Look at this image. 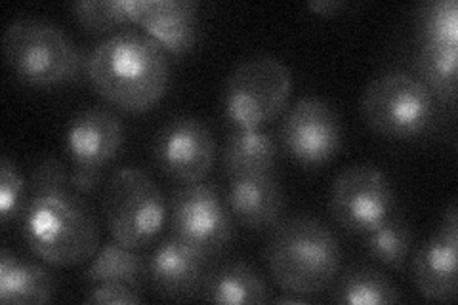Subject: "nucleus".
<instances>
[{"mask_svg":"<svg viewBox=\"0 0 458 305\" xmlns=\"http://www.w3.org/2000/svg\"><path fill=\"white\" fill-rule=\"evenodd\" d=\"M21 216L25 244L50 266H79L98 252L94 210L69 185V172L57 158H47L33 172Z\"/></svg>","mask_w":458,"mask_h":305,"instance_id":"obj_1","label":"nucleus"},{"mask_svg":"<svg viewBox=\"0 0 458 305\" xmlns=\"http://www.w3.org/2000/svg\"><path fill=\"white\" fill-rule=\"evenodd\" d=\"M86 75L111 106L143 113L165 96L170 67L166 52L149 35L121 31L92 50Z\"/></svg>","mask_w":458,"mask_h":305,"instance_id":"obj_2","label":"nucleus"},{"mask_svg":"<svg viewBox=\"0 0 458 305\" xmlns=\"http://www.w3.org/2000/svg\"><path fill=\"white\" fill-rule=\"evenodd\" d=\"M267 269L284 290L318 294L340 271L342 249L333 231L311 217H293L276 227L266 250Z\"/></svg>","mask_w":458,"mask_h":305,"instance_id":"obj_3","label":"nucleus"},{"mask_svg":"<svg viewBox=\"0 0 458 305\" xmlns=\"http://www.w3.org/2000/svg\"><path fill=\"white\" fill-rule=\"evenodd\" d=\"M3 50L10 71L31 86H57L79 71V52L62 27L21 18L8 25Z\"/></svg>","mask_w":458,"mask_h":305,"instance_id":"obj_4","label":"nucleus"},{"mask_svg":"<svg viewBox=\"0 0 458 305\" xmlns=\"http://www.w3.org/2000/svg\"><path fill=\"white\" fill-rule=\"evenodd\" d=\"M104 210L113 239L131 250L148 249L166 222V202L159 185L149 174L134 166L113 174Z\"/></svg>","mask_w":458,"mask_h":305,"instance_id":"obj_5","label":"nucleus"},{"mask_svg":"<svg viewBox=\"0 0 458 305\" xmlns=\"http://www.w3.org/2000/svg\"><path fill=\"white\" fill-rule=\"evenodd\" d=\"M434 94L405 71H388L372 79L361 97V114L377 134L411 140L434 121Z\"/></svg>","mask_w":458,"mask_h":305,"instance_id":"obj_6","label":"nucleus"},{"mask_svg":"<svg viewBox=\"0 0 458 305\" xmlns=\"http://www.w3.org/2000/svg\"><path fill=\"white\" fill-rule=\"evenodd\" d=\"M293 90L291 69L274 55L241 62L224 89V113L233 128H264L284 109Z\"/></svg>","mask_w":458,"mask_h":305,"instance_id":"obj_7","label":"nucleus"},{"mask_svg":"<svg viewBox=\"0 0 458 305\" xmlns=\"http://www.w3.org/2000/svg\"><path fill=\"white\" fill-rule=\"evenodd\" d=\"M331 214L348 233H370L395 214L390 180L375 165H353L342 170L331 189Z\"/></svg>","mask_w":458,"mask_h":305,"instance_id":"obj_8","label":"nucleus"},{"mask_svg":"<svg viewBox=\"0 0 458 305\" xmlns=\"http://www.w3.org/2000/svg\"><path fill=\"white\" fill-rule=\"evenodd\" d=\"M172 235L212 258L232 241L233 225L229 208L216 187L208 183H183L170 197Z\"/></svg>","mask_w":458,"mask_h":305,"instance_id":"obj_9","label":"nucleus"},{"mask_svg":"<svg viewBox=\"0 0 458 305\" xmlns=\"http://www.w3.org/2000/svg\"><path fill=\"white\" fill-rule=\"evenodd\" d=\"M281 140L286 153L302 166H321L342 145L338 113L321 97H302L284 114Z\"/></svg>","mask_w":458,"mask_h":305,"instance_id":"obj_10","label":"nucleus"},{"mask_svg":"<svg viewBox=\"0 0 458 305\" xmlns=\"http://www.w3.org/2000/svg\"><path fill=\"white\" fill-rule=\"evenodd\" d=\"M155 155L163 172L182 183L203 182L216 158L210 128L197 117L168 121L155 141Z\"/></svg>","mask_w":458,"mask_h":305,"instance_id":"obj_11","label":"nucleus"},{"mask_svg":"<svg viewBox=\"0 0 458 305\" xmlns=\"http://www.w3.org/2000/svg\"><path fill=\"white\" fill-rule=\"evenodd\" d=\"M458 207H451L443 224L414 258V284L429 301H453L458 284Z\"/></svg>","mask_w":458,"mask_h":305,"instance_id":"obj_12","label":"nucleus"},{"mask_svg":"<svg viewBox=\"0 0 458 305\" xmlns=\"http://www.w3.org/2000/svg\"><path fill=\"white\" fill-rule=\"evenodd\" d=\"M210 258L183 242L166 237L148 259V281L168 300H185L197 294L208 277Z\"/></svg>","mask_w":458,"mask_h":305,"instance_id":"obj_13","label":"nucleus"},{"mask_svg":"<svg viewBox=\"0 0 458 305\" xmlns=\"http://www.w3.org/2000/svg\"><path fill=\"white\" fill-rule=\"evenodd\" d=\"M128 12L165 52L183 55L193 50L197 4L191 0H128Z\"/></svg>","mask_w":458,"mask_h":305,"instance_id":"obj_14","label":"nucleus"},{"mask_svg":"<svg viewBox=\"0 0 458 305\" xmlns=\"http://www.w3.org/2000/svg\"><path fill=\"white\" fill-rule=\"evenodd\" d=\"M124 126L117 114L107 109H86L71 121L67 130V151L77 166L102 168L117 157Z\"/></svg>","mask_w":458,"mask_h":305,"instance_id":"obj_15","label":"nucleus"},{"mask_svg":"<svg viewBox=\"0 0 458 305\" xmlns=\"http://www.w3.org/2000/svg\"><path fill=\"white\" fill-rule=\"evenodd\" d=\"M283 207V189L274 172L229 176L227 208L239 224L252 229L267 227L279 220Z\"/></svg>","mask_w":458,"mask_h":305,"instance_id":"obj_16","label":"nucleus"},{"mask_svg":"<svg viewBox=\"0 0 458 305\" xmlns=\"http://www.w3.org/2000/svg\"><path fill=\"white\" fill-rule=\"evenodd\" d=\"M52 275L37 264H27L6 249L0 252V301L16 305L48 303L54 300Z\"/></svg>","mask_w":458,"mask_h":305,"instance_id":"obj_17","label":"nucleus"},{"mask_svg":"<svg viewBox=\"0 0 458 305\" xmlns=\"http://www.w3.org/2000/svg\"><path fill=\"white\" fill-rule=\"evenodd\" d=\"M203 300L212 303L245 305L267 303L271 298L260 275L242 261H233V264L208 273L203 284Z\"/></svg>","mask_w":458,"mask_h":305,"instance_id":"obj_18","label":"nucleus"},{"mask_svg":"<svg viewBox=\"0 0 458 305\" xmlns=\"http://www.w3.org/2000/svg\"><path fill=\"white\" fill-rule=\"evenodd\" d=\"M277 161V143L264 128H233L224 148L227 176L271 172Z\"/></svg>","mask_w":458,"mask_h":305,"instance_id":"obj_19","label":"nucleus"},{"mask_svg":"<svg viewBox=\"0 0 458 305\" xmlns=\"http://www.w3.org/2000/svg\"><path fill=\"white\" fill-rule=\"evenodd\" d=\"M84 279L99 283H121L138 290L148 279V261L143 259L138 250H131L117 241L104 244L94 256Z\"/></svg>","mask_w":458,"mask_h":305,"instance_id":"obj_20","label":"nucleus"},{"mask_svg":"<svg viewBox=\"0 0 458 305\" xmlns=\"http://www.w3.org/2000/svg\"><path fill=\"white\" fill-rule=\"evenodd\" d=\"M333 301L344 305H380L401 301L399 288L372 267H355L338 283Z\"/></svg>","mask_w":458,"mask_h":305,"instance_id":"obj_21","label":"nucleus"},{"mask_svg":"<svg viewBox=\"0 0 458 305\" xmlns=\"http://www.w3.org/2000/svg\"><path fill=\"white\" fill-rule=\"evenodd\" d=\"M414 67L429 92L449 106L454 104L458 48L420 45V50L414 57Z\"/></svg>","mask_w":458,"mask_h":305,"instance_id":"obj_22","label":"nucleus"},{"mask_svg":"<svg viewBox=\"0 0 458 305\" xmlns=\"http://www.w3.org/2000/svg\"><path fill=\"white\" fill-rule=\"evenodd\" d=\"M365 249L375 258L378 264L390 267V269H403L405 261L411 254L412 235L411 229L405 224L403 217H399L397 212L386 220L377 229H372L370 233L363 235Z\"/></svg>","mask_w":458,"mask_h":305,"instance_id":"obj_23","label":"nucleus"},{"mask_svg":"<svg viewBox=\"0 0 458 305\" xmlns=\"http://www.w3.org/2000/svg\"><path fill=\"white\" fill-rule=\"evenodd\" d=\"M417 29L424 47L458 48V4L456 0L424 3L417 13Z\"/></svg>","mask_w":458,"mask_h":305,"instance_id":"obj_24","label":"nucleus"},{"mask_svg":"<svg viewBox=\"0 0 458 305\" xmlns=\"http://www.w3.org/2000/svg\"><path fill=\"white\" fill-rule=\"evenodd\" d=\"M71 12L86 31L96 35L132 23L128 0H86L75 3Z\"/></svg>","mask_w":458,"mask_h":305,"instance_id":"obj_25","label":"nucleus"},{"mask_svg":"<svg viewBox=\"0 0 458 305\" xmlns=\"http://www.w3.org/2000/svg\"><path fill=\"white\" fill-rule=\"evenodd\" d=\"M27 199V185L20 168L8 157H3L0 161V220L3 224L23 214Z\"/></svg>","mask_w":458,"mask_h":305,"instance_id":"obj_26","label":"nucleus"},{"mask_svg":"<svg viewBox=\"0 0 458 305\" xmlns=\"http://www.w3.org/2000/svg\"><path fill=\"white\" fill-rule=\"evenodd\" d=\"M143 298L138 290L121 283H99L84 298V303H114V305H134L141 303Z\"/></svg>","mask_w":458,"mask_h":305,"instance_id":"obj_27","label":"nucleus"},{"mask_svg":"<svg viewBox=\"0 0 458 305\" xmlns=\"http://www.w3.org/2000/svg\"><path fill=\"white\" fill-rule=\"evenodd\" d=\"M102 183V170L92 166H77L69 172V185L79 195H90Z\"/></svg>","mask_w":458,"mask_h":305,"instance_id":"obj_28","label":"nucleus"},{"mask_svg":"<svg viewBox=\"0 0 458 305\" xmlns=\"http://www.w3.org/2000/svg\"><path fill=\"white\" fill-rule=\"evenodd\" d=\"M308 8L318 16H336L340 10L346 8V4L342 0H315V3L308 4Z\"/></svg>","mask_w":458,"mask_h":305,"instance_id":"obj_29","label":"nucleus"},{"mask_svg":"<svg viewBox=\"0 0 458 305\" xmlns=\"http://www.w3.org/2000/svg\"><path fill=\"white\" fill-rule=\"evenodd\" d=\"M269 301H274V303H310V298L302 296V294L289 292V294L279 296V298H271Z\"/></svg>","mask_w":458,"mask_h":305,"instance_id":"obj_30","label":"nucleus"}]
</instances>
